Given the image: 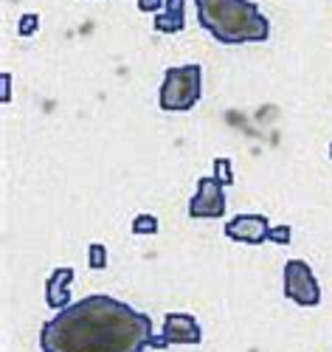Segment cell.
<instances>
[{
	"instance_id": "1",
	"label": "cell",
	"mask_w": 332,
	"mask_h": 352,
	"mask_svg": "<svg viewBox=\"0 0 332 352\" xmlns=\"http://www.w3.org/2000/svg\"><path fill=\"white\" fill-rule=\"evenodd\" d=\"M153 341V318L113 296H85L40 330L43 352H144Z\"/></svg>"
},
{
	"instance_id": "2",
	"label": "cell",
	"mask_w": 332,
	"mask_h": 352,
	"mask_svg": "<svg viewBox=\"0 0 332 352\" xmlns=\"http://www.w3.org/2000/svg\"><path fill=\"white\" fill-rule=\"evenodd\" d=\"M197 20L223 45L265 43L270 23L254 0H195Z\"/></svg>"
},
{
	"instance_id": "3",
	"label": "cell",
	"mask_w": 332,
	"mask_h": 352,
	"mask_svg": "<svg viewBox=\"0 0 332 352\" xmlns=\"http://www.w3.org/2000/svg\"><path fill=\"white\" fill-rule=\"evenodd\" d=\"M200 65H177L164 74L158 104L166 113H184L200 102Z\"/></svg>"
},
{
	"instance_id": "4",
	"label": "cell",
	"mask_w": 332,
	"mask_h": 352,
	"mask_svg": "<svg viewBox=\"0 0 332 352\" xmlns=\"http://www.w3.org/2000/svg\"><path fill=\"white\" fill-rule=\"evenodd\" d=\"M285 296L301 307H316L321 302V287L305 259L285 262Z\"/></svg>"
},
{
	"instance_id": "5",
	"label": "cell",
	"mask_w": 332,
	"mask_h": 352,
	"mask_svg": "<svg viewBox=\"0 0 332 352\" xmlns=\"http://www.w3.org/2000/svg\"><path fill=\"white\" fill-rule=\"evenodd\" d=\"M223 214H225V192H223V184L217 178H200L197 181V192L189 200V217L192 220H203V217L217 220Z\"/></svg>"
},
{
	"instance_id": "6",
	"label": "cell",
	"mask_w": 332,
	"mask_h": 352,
	"mask_svg": "<svg viewBox=\"0 0 332 352\" xmlns=\"http://www.w3.org/2000/svg\"><path fill=\"white\" fill-rule=\"evenodd\" d=\"M267 234H270V220L265 214H236L225 223V237L234 243L262 245L267 243Z\"/></svg>"
},
{
	"instance_id": "7",
	"label": "cell",
	"mask_w": 332,
	"mask_h": 352,
	"mask_svg": "<svg viewBox=\"0 0 332 352\" xmlns=\"http://www.w3.org/2000/svg\"><path fill=\"white\" fill-rule=\"evenodd\" d=\"M161 336H164L166 344H200L203 341L200 324L189 313H169L164 318V333Z\"/></svg>"
},
{
	"instance_id": "8",
	"label": "cell",
	"mask_w": 332,
	"mask_h": 352,
	"mask_svg": "<svg viewBox=\"0 0 332 352\" xmlns=\"http://www.w3.org/2000/svg\"><path fill=\"white\" fill-rule=\"evenodd\" d=\"M71 282H74V268H56L45 279V302L51 310H65L71 305Z\"/></svg>"
},
{
	"instance_id": "9",
	"label": "cell",
	"mask_w": 332,
	"mask_h": 352,
	"mask_svg": "<svg viewBox=\"0 0 332 352\" xmlns=\"http://www.w3.org/2000/svg\"><path fill=\"white\" fill-rule=\"evenodd\" d=\"M166 12H158L153 25L161 34H177L186 25V0H166Z\"/></svg>"
},
{
	"instance_id": "10",
	"label": "cell",
	"mask_w": 332,
	"mask_h": 352,
	"mask_svg": "<svg viewBox=\"0 0 332 352\" xmlns=\"http://www.w3.org/2000/svg\"><path fill=\"white\" fill-rule=\"evenodd\" d=\"M87 265L93 271L107 268V251H104L102 243H90V248H87Z\"/></svg>"
},
{
	"instance_id": "11",
	"label": "cell",
	"mask_w": 332,
	"mask_h": 352,
	"mask_svg": "<svg viewBox=\"0 0 332 352\" xmlns=\"http://www.w3.org/2000/svg\"><path fill=\"white\" fill-rule=\"evenodd\" d=\"M133 234H158V217L155 214H138L133 220Z\"/></svg>"
},
{
	"instance_id": "12",
	"label": "cell",
	"mask_w": 332,
	"mask_h": 352,
	"mask_svg": "<svg viewBox=\"0 0 332 352\" xmlns=\"http://www.w3.org/2000/svg\"><path fill=\"white\" fill-rule=\"evenodd\" d=\"M37 28H40V17H37L34 12H25V14L20 17V23H17V34H20V37H32Z\"/></svg>"
},
{
	"instance_id": "13",
	"label": "cell",
	"mask_w": 332,
	"mask_h": 352,
	"mask_svg": "<svg viewBox=\"0 0 332 352\" xmlns=\"http://www.w3.org/2000/svg\"><path fill=\"white\" fill-rule=\"evenodd\" d=\"M214 178H217L223 186H231V184H234V169H231V161H228V158H217V161H214Z\"/></svg>"
},
{
	"instance_id": "14",
	"label": "cell",
	"mask_w": 332,
	"mask_h": 352,
	"mask_svg": "<svg viewBox=\"0 0 332 352\" xmlns=\"http://www.w3.org/2000/svg\"><path fill=\"white\" fill-rule=\"evenodd\" d=\"M290 234H293V231H290V226H285V223H282V226H270L267 240L276 243V245H287V243H290Z\"/></svg>"
},
{
	"instance_id": "15",
	"label": "cell",
	"mask_w": 332,
	"mask_h": 352,
	"mask_svg": "<svg viewBox=\"0 0 332 352\" xmlns=\"http://www.w3.org/2000/svg\"><path fill=\"white\" fill-rule=\"evenodd\" d=\"M161 6H166V0H138V9H141V12H153V14H158Z\"/></svg>"
},
{
	"instance_id": "16",
	"label": "cell",
	"mask_w": 332,
	"mask_h": 352,
	"mask_svg": "<svg viewBox=\"0 0 332 352\" xmlns=\"http://www.w3.org/2000/svg\"><path fill=\"white\" fill-rule=\"evenodd\" d=\"M9 82H12V76L3 74V104H9V99H12V96H9Z\"/></svg>"
},
{
	"instance_id": "17",
	"label": "cell",
	"mask_w": 332,
	"mask_h": 352,
	"mask_svg": "<svg viewBox=\"0 0 332 352\" xmlns=\"http://www.w3.org/2000/svg\"><path fill=\"white\" fill-rule=\"evenodd\" d=\"M329 158H332V144H329Z\"/></svg>"
}]
</instances>
